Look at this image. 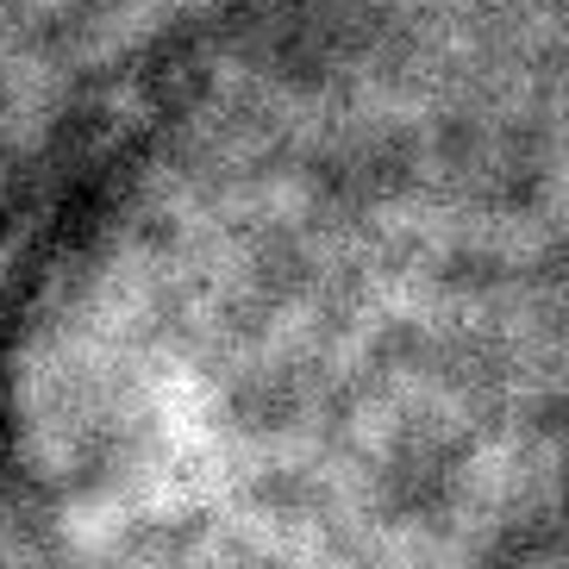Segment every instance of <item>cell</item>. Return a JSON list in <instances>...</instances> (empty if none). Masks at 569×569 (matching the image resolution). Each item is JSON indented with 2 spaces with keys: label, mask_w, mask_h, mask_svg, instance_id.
I'll return each instance as SVG.
<instances>
[{
  "label": "cell",
  "mask_w": 569,
  "mask_h": 569,
  "mask_svg": "<svg viewBox=\"0 0 569 569\" xmlns=\"http://www.w3.org/2000/svg\"><path fill=\"white\" fill-rule=\"evenodd\" d=\"M169 0H0V51L38 69H94L138 44Z\"/></svg>",
  "instance_id": "6da1fadb"
},
{
  "label": "cell",
  "mask_w": 569,
  "mask_h": 569,
  "mask_svg": "<svg viewBox=\"0 0 569 569\" xmlns=\"http://www.w3.org/2000/svg\"><path fill=\"white\" fill-rule=\"evenodd\" d=\"M0 188H7V88H0Z\"/></svg>",
  "instance_id": "7a4b0ae2"
}]
</instances>
